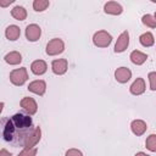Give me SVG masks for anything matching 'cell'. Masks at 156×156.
Listing matches in <instances>:
<instances>
[{
	"label": "cell",
	"mask_w": 156,
	"mask_h": 156,
	"mask_svg": "<svg viewBox=\"0 0 156 156\" xmlns=\"http://www.w3.org/2000/svg\"><path fill=\"white\" fill-rule=\"evenodd\" d=\"M11 2H12V0H9V1H6V2H0V6H1V7H6V6H9Z\"/></svg>",
	"instance_id": "f1b7e54d"
},
{
	"label": "cell",
	"mask_w": 156,
	"mask_h": 156,
	"mask_svg": "<svg viewBox=\"0 0 156 156\" xmlns=\"http://www.w3.org/2000/svg\"><path fill=\"white\" fill-rule=\"evenodd\" d=\"M15 132H16V128H15V124H13L12 119L11 118L4 119V129H2L4 139L6 141H12L13 136H15Z\"/></svg>",
	"instance_id": "30bf717a"
},
{
	"label": "cell",
	"mask_w": 156,
	"mask_h": 156,
	"mask_svg": "<svg viewBox=\"0 0 156 156\" xmlns=\"http://www.w3.org/2000/svg\"><path fill=\"white\" fill-rule=\"evenodd\" d=\"M129 58H130V61H132L134 65L140 66V65H143V63L147 60V55L144 54V52H141V51H139V50H134V51L130 52Z\"/></svg>",
	"instance_id": "d6986e66"
},
{
	"label": "cell",
	"mask_w": 156,
	"mask_h": 156,
	"mask_svg": "<svg viewBox=\"0 0 156 156\" xmlns=\"http://www.w3.org/2000/svg\"><path fill=\"white\" fill-rule=\"evenodd\" d=\"M46 69H48V65H46V62H45L44 60H35V61H33L32 65H30V71H32V73L35 74V76H41V74H44V73L46 72Z\"/></svg>",
	"instance_id": "9a60e30c"
},
{
	"label": "cell",
	"mask_w": 156,
	"mask_h": 156,
	"mask_svg": "<svg viewBox=\"0 0 156 156\" xmlns=\"http://www.w3.org/2000/svg\"><path fill=\"white\" fill-rule=\"evenodd\" d=\"M40 139H41V129H40V127H33L23 136V147L24 149L35 147V145L40 141Z\"/></svg>",
	"instance_id": "6da1fadb"
},
{
	"label": "cell",
	"mask_w": 156,
	"mask_h": 156,
	"mask_svg": "<svg viewBox=\"0 0 156 156\" xmlns=\"http://www.w3.org/2000/svg\"><path fill=\"white\" fill-rule=\"evenodd\" d=\"M112 41V37L106 30H98L93 35V44L98 48H107Z\"/></svg>",
	"instance_id": "3957f363"
},
{
	"label": "cell",
	"mask_w": 156,
	"mask_h": 156,
	"mask_svg": "<svg viewBox=\"0 0 156 156\" xmlns=\"http://www.w3.org/2000/svg\"><path fill=\"white\" fill-rule=\"evenodd\" d=\"M38 152L37 147H30V149H23L17 156H35Z\"/></svg>",
	"instance_id": "d4e9b609"
},
{
	"label": "cell",
	"mask_w": 156,
	"mask_h": 156,
	"mask_svg": "<svg viewBox=\"0 0 156 156\" xmlns=\"http://www.w3.org/2000/svg\"><path fill=\"white\" fill-rule=\"evenodd\" d=\"M27 80H28V72H27L26 67H21V68H16V69L11 71V73H10V82L13 85L21 87Z\"/></svg>",
	"instance_id": "7a4b0ae2"
},
{
	"label": "cell",
	"mask_w": 156,
	"mask_h": 156,
	"mask_svg": "<svg viewBox=\"0 0 156 156\" xmlns=\"http://www.w3.org/2000/svg\"><path fill=\"white\" fill-rule=\"evenodd\" d=\"M16 129H28L32 127V118L23 113H16L11 117Z\"/></svg>",
	"instance_id": "5b68a950"
},
{
	"label": "cell",
	"mask_w": 156,
	"mask_h": 156,
	"mask_svg": "<svg viewBox=\"0 0 156 156\" xmlns=\"http://www.w3.org/2000/svg\"><path fill=\"white\" fill-rule=\"evenodd\" d=\"M145 146H146V149H147L149 151L156 152V134H150V135L146 138Z\"/></svg>",
	"instance_id": "603a6c76"
},
{
	"label": "cell",
	"mask_w": 156,
	"mask_h": 156,
	"mask_svg": "<svg viewBox=\"0 0 156 156\" xmlns=\"http://www.w3.org/2000/svg\"><path fill=\"white\" fill-rule=\"evenodd\" d=\"M40 35H41V28L38 24L32 23L26 27V38L28 41H37L39 40Z\"/></svg>",
	"instance_id": "ba28073f"
},
{
	"label": "cell",
	"mask_w": 156,
	"mask_h": 156,
	"mask_svg": "<svg viewBox=\"0 0 156 156\" xmlns=\"http://www.w3.org/2000/svg\"><path fill=\"white\" fill-rule=\"evenodd\" d=\"M154 17H155V20H156V12H155V15H154Z\"/></svg>",
	"instance_id": "4dcf8cb0"
},
{
	"label": "cell",
	"mask_w": 156,
	"mask_h": 156,
	"mask_svg": "<svg viewBox=\"0 0 156 156\" xmlns=\"http://www.w3.org/2000/svg\"><path fill=\"white\" fill-rule=\"evenodd\" d=\"M145 89H146V87H145V80L143 79V78H136L133 83H132V85L129 87V91H130V94H133V95H141V94H144L145 93Z\"/></svg>",
	"instance_id": "5bb4252c"
},
{
	"label": "cell",
	"mask_w": 156,
	"mask_h": 156,
	"mask_svg": "<svg viewBox=\"0 0 156 156\" xmlns=\"http://www.w3.org/2000/svg\"><path fill=\"white\" fill-rule=\"evenodd\" d=\"M65 156H83V152H82L80 150H78V149L72 147V149H68V150L66 151Z\"/></svg>",
	"instance_id": "4316f807"
},
{
	"label": "cell",
	"mask_w": 156,
	"mask_h": 156,
	"mask_svg": "<svg viewBox=\"0 0 156 156\" xmlns=\"http://www.w3.org/2000/svg\"><path fill=\"white\" fill-rule=\"evenodd\" d=\"M4 60L6 63H9L11 66H16V65H20L22 62V55L18 51H10L9 54L5 55Z\"/></svg>",
	"instance_id": "ac0fdd59"
},
{
	"label": "cell",
	"mask_w": 156,
	"mask_h": 156,
	"mask_svg": "<svg viewBox=\"0 0 156 156\" xmlns=\"http://www.w3.org/2000/svg\"><path fill=\"white\" fill-rule=\"evenodd\" d=\"M104 11L107 15H112V16H118L123 12V7L119 2L117 1H107L104 5Z\"/></svg>",
	"instance_id": "7c38bea8"
},
{
	"label": "cell",
	"mask_w": 156,
	"mask_h": 156,
	"mask_svg": "<svg viewBox=\"0 0 156 156\" xmlns=\"http://www.w3.org/2000/svg\"><path fill=\"white\" fill-rule=\"evenodd\" d=\"M0 156H12V154L10 151H7L6 149H1L0 150Z\"/></svg>",
	"instance_id": "83f0119b"
},
{
	"label": "cell",
	"mask_w": 156,
	"mask_h": 156,
	"mask_svg": "<svg viewBox=\"0 0 156 156\" xmlns=\"http://www.w3.org/2000/svg\"><path fill=\"white\" fill-rule=\"evenodd\" d=\"M134 156H149L147 154H145V152H143V151H140V152H136Z\"/></svg>",
	"instance_id": "f546056e"
},
{
	"label": "cell",
	"mask_w": 156,
	"mask_h": 156,
	"mask_svg": "<svg viewBox=\"0 0 156 156\" xmlns=\"http://www.w3.org/2000/svg\"><path fill=\"white\" fill-rule=\"evenodd\" d=\"M147 78H149L150 89L155 91L156 90V72H150L149 76H147Z\"/></svg>",
	"instance_id": "484cf974"
},
{
	"label": "cell",
	"mask_w": 156,
	"mask_h": 156,
	"mask_svg": "<svg viewBox=\"0 0 156 156\" xmlns=\"http://www.w3.org/2000/svg\"><path fill=\"white\" fill-rule=\"evenodd\" d=\"M11 16L17 21H24L27 18V10L23 6H15L11 10Z\"/></svg>",
	"instance_id": "ffe728a7"
},
{
	"label": "cell",
	"mask_w": 156,
	"mask_h": 156,
	"mask_svg": "<svg viewBox=\"0 0 156 156\" xmlns=\"http://www.w3.org/2000/svg\"><path fill=\"white\" fill-rule=\"evenodd\" d=\"M129 45V33L128 30H124L119 34L117 38V41L115 44V52H123Z\"/></svg>",
	"instance_id": "9c48e42d"
},
{
	"label": "cell",
	"mask_w": 156,
	"mask_h": 156,
	"mask_svg": "<svg viewBox=\"0 0 156 156\" xmlns=\"http://www.w3.org/2000/svg\"><path fill=\"white\" fill-rule=\"evenodd\" d=\"M141 22H143L144 26H146L149 28H156V20H155V17L152 15H149V13L144 15L141 17Z\"/></svg>",
	"instance_id": "cb8c5ba5"
},
{
	"label": "cell",
	"mask_w": 156,
	"mask_h": 156,
	"mask_svg": "<svg viewBox=\"0 0 156 156\" xmlns=\"http://www.w3.org/2000/svg\"><path fill=\"white\" fill-rule=\"evenodd\" d=\"M20 105H21V107H22L29 116L35 115L37 111H38V104H37V101H35L33 98H30V96L23 98V99L21 100Z\"/></svg>",
	"instance_id": "8992f818"
},
{
	"label": "cell",
	"mask_w": 156,
	"mask_h": 156,
	"mask_svg": "<svg viewBox=\"0 0 156 156\" xmlns=\"http://www.w3.org/2000/svg\"><path fill=\"white\" fill-rule=\"evenodd\" d=\"M130 129H132L133 134H135L136 136H140V135H143L146 132L147 126H146V123L143 119H134L130 123Z\"/></svg>",
	"instance_id": "2e32d148"
},
{
	"label": "cell",
	"mask_w": 156,
	"mask_h": 156,
	"mask_svg": "<svg viewBox=\"0 0 156 156\" xmlns=\"http://www.w3.org/2000/svg\"><path fill=\"white\" fill-rule=\"evenodd\" d=\"M67 69H68V61L66 58H56L51 62V71L57 76L65 74Z\"/></svg>",
	"instance_id": "52a82bcc"
},
{
	"label": "cell",
	"mask_w": 156,
	"mask_h": 156,
	"mask_svg": "<svg viewBox=\"0 0 156 156\" xmlns=\"http://www.w3.org/2000/svg\"><path fill=\"white\" fill-rule=\"evenodd\" d=\"M49 5H50V1H48V0H34L33 1V9L37 12L45 11L49 7Z\"/></svg>",
	"instance_id": "7402d4cb"
},
{
	"label": "cell",
	"mask_w": 156,
	"mask_h": 156,
	"mask_svg": "<svg viewBox=\"0 0 156 156\" xmlns=\"http://www.w3.org/2000/svg\"><path fill=\"white\" fill-rule=\"evenodd\" d=\"M28 90L32 91V93H34V94H37V95H39V96H41V95H44L45 91H46V83H45V80H43V79L33 80V82L29 83Z\"/></svg>",
	"instance_id": "8fae6325"
},
{
	"label": "cell",
	"mask_w": 156,
	"mask_h": 156,
	"mask_svg": "<svg viewBox=\"0 0 156 156\" xmlns=\"http://www.w3.org/2000/svg\"><path fill=\"white\" fill-rule=\"evenodd\" d=\"M20 35H21V29H20V27H17L16 24H10V26L5 29V37H6L9 40H11V41L17 40V39L20 38Z\"/></svg>",
	"instance_id": "e0dca14e"
},
{
	"label": "cell",
	"mask_w": 156,
	"mask_h": 156,
	"mask_svg": "<svg viewBox=\"0 0 156 156\" xmlns=\"http://www.w3.org/2000/svg\"><path fill=\"white\" fill-rule=\"evenodd\" d=\"M115 78L118 83H127L132 78V71L128 67H118L115 71Z\"/></svg>",
	"instance_id": "4fadbf2b"
},
{
	"label": "cell",
	"mask_w": 156,
	"mask_h": 156,
	"mask_svg": "<svg viewBox=\"0 0 156 156\" xmlns=\"http://www.w3.org/2000/svg\"><path fill=\"white\" fill-rule=\"evenodd\" d=\"M139 41H140V44H141L143 46L150 48V46H152V45L155 44V38H154L152 33L145 32V33H143V34L139 37Z\"/></svg>",
	"instance_id": "44dd1931"
},
{
	"label": "cell",
	"mask_w": 156,
	"mask_h": 156,
	"mask_svg": "<svg viewBox=\"0 0 156 156\" xmlns=\"http://www.w3.org/2000/svg\"><path fill=\"white\" fill-rule=\"evenodd\" d=\"M65 50V43L62 39L60 38H54L51 39L48 44H46V54L49 56H56V55H60L61 52H63Z\"/></svg>",
	"instance_id": "277c9868"
}]
</instances>
